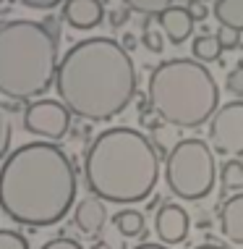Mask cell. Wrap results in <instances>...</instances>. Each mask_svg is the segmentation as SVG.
<instances>
[{"label": "cell", "mask_w": 243, "mask_h": 249, "mask_svg": "<svg viewBox=\"0 0 243 249\" xmlns=\"http://www.w3.org/2000/svg\"><path fill=\"white\" fill-rule=\"evenodd\" d=\"M214 37H217L222 50H233V48L241 45V32L233 29V26H225V24H220V29L214 32Z\"/></svg>", "instance_id": "cell-20"}, {"label": "cell", "mask_w": 243, "mask_h": 249, "mask_svg": "<svg viewBox=\"0 0 243 249\" xmlns=\"http://www.w3.org/2000/svg\"><path fill=\"white\" fill-rule=\"evenodd\" d=\"M0 249H29V241L18 231H0Z\"/></svg>", "instance_id": "cell-22"}, {"label": "cell", "mask_w": 243, "mask_h": 249, "mask_svg": "<svg viewBox=\"0 0 243 249\" xmlns=\"http://www.w3.org/2000/svg\"><path fill=\"white\" fill-rule=\"evenodd\" d=\"M157 21H160L162 32L167 35V39H170L173 45L186 42L194 32V24H196L186 5H167L162 13H157Z\"/></svg>", "instance_id": "cell-11"}, {"label": "cell", "mask_w": 243, "mask_h": 249, "mask_svg": "<svg viewBox=\"0 0 243 249\" xmlns=\"http://www.w3.org/2000/svg\"><path fill=\"white\" fill-rule=\"evenodd\" d=\"M133 249H170V247H165V244H139Z\"/></svg>", "instance_id": "cell-29"}, {"label": "cell", "mask_w": 243, "mask_h": 249, "mask_svg": "<svg viewBox=\"0 0 243 249\" xmlns=\"http://www.w3.org/2000/svg\"><path fill=\"white\" fill-rule=\"evenodd\" d=\"M220 184L225 192H235V189H243V165L238 158L227 160L220 171Z\"/></svg>", "instance_id": "cell-17"}, {"label": "cell", "mask_w": 243, "mask_h": 249, "mask_svg": "<svg viewBox=\"0 0 243 249\" xmlns=\"http://www.w3.org/2000/svg\"><path fill=\"white\" fill-rule=\"evenodd\" d=\"M225 87H227V92H233L235 97H243V63H241L235 71L227 73Z\"/></svg>", "instance_id": "cell-23"}, {"label": "cell", "mask_w": 243, "mask_h": 249, "mask_svg": "<svg viewBox=\"0 0 243 249\" xmlns=\"http://www.w3.org/2000/svg\"><path fill=\"white\" fill-rule=\"evenodd\" d=\"M220 228H222V236L230 244L243 247V192L227 197V202L222 205Z\"/></svg>", "instance_id": "cell-13"}, {"label": "cell", "mask_w": 243, "mask_h": 249, "mask_svg": "<svg viewBox=\"0 0 243 249\" xmlns=\"http://www.w3.org/2000/svg\"><path fill=\"white\" fill-rule=\"evenodd\" d=\"M63 18L73 29H94L102 24V0H63Z\"/></svg>", "instance_id": "cell-10"}, {"label": "cell", "mask_w": 243, "mask_h": 249, "mask_svg": "<svg viewBox=\"0 0 243 249\" xmlns=\"http://www.w3.org/2000/svg\"><path fill=\"white\" fill-rule=\"evenodd\" d=\"M191 53H194V58L201 60V63H212V60H217L220 58V42H217V37L214 35H201L194 39V45H191Z\"/></svg>", "instance_id": "cell-16"}, {"label": "cell", "mask_w": 243, "mask_h": 249, "mask_svg": "<svg viewBox=\"0 0 243 249\" xmlns=\"http://www.w3.org/2000/svg\"><path fill=\"white\" fill-rule=\"evenodd\" d=\"M209 142L220 155L238 158L243 152V100H233L212 113L209 118Z\"/></svg>", "instance_id": "cell-8"}, {"label": "cell", "mask_w": 243, "mask_h": 249, "mask_svg": "<svg viewBox=\"0 0 243 249\" xmlns=\"http://www.w3.org/2000/svg\"><path fill=\"white\" fill-rule=\"evenodd\" d=\"M0 3H3V0H0Z\"/></svg>", "instance_id": "cell-32"}, {"label": "cell", "mask_w": 243, "mask_h": 249, "mask_svg": "<svg viewBox=\"0 0 243 249\" xmlns=\"http://www.w3.org/2000/svg\"><path fill=\"white\" fill-rule=\"evenodd\" d=\"M24 129L29 134L50 139V142H58L71 129V110L60 100L37 97L24 110Z\"/></svg>", "instance_id": "cell-7"}, {"label": "cell", "mask_w": 243, "mask_h": 249, "mask_svg": "<svg viewBox=\"0 0 243 249\" xmlns=\"http://www.w3.org/2000/svg\"><path fill=\"white\" fill-rule=\"evenodd\" d=\"M188 13H191L194 21H204V18L209 16V8H207V0H191V3L186 5Z\"/></svg>", "instance_id": "cell-24"}, {"label": "cell", "mask_w": 243, "mask_h": 249, "mask_svg": "<svg viewBox=\"0 0 243 249\" xmlns=\"http://www.w3.org/2000/svg\"><path fill=\"white\" fill-rule=\"evenodd\" d=\"M76 199L71 158L52 142H29L5 155L0 168V210L13 223L42 228L65 218Z\"/></svg>", "instance_id": "cell-2"}, {"label": "cell", "mask_w": 243, "mask_h": 249, "mask_svg": "<svg viewBox=\"0 0 243 249\" xmlns=\"http://www.w3.org/2000/svg\"><path fill=\"white\" fill-rule=\"evenodd\" d=\"M11 139H13V124H11V113L8 107L0 103V160L8 155L11 150Z\"/></svg>", "instance_id": "cell-19"}, {"label": "cell", "mask_w": 243, "mask_h": 249, "mask_svg": "<svg viewBox=\"0 0 243 249\" xmlns=\"http://www.w3.org/2000/svg\"><path fill=\"white\" fill-rule=\"evenodd\" d=\"M196 249H222V247H217V244H201V247H196Z\"/></svg>", "instance_id": "cell-30"}, {"label": "cell", "mask_w": 243, "mask_h": 249, "mask_svg": "<svg viewBox=\"0 0 243 249\" xmlns=\"http://www.w3.org/2000/svg\"><path fill=\"white\" fill-rule=\"evenodd\" d=\"M120 45H123L126 50H133V48H136V37H133V35H123V39H120Z\"/></svg>", "instance_id": "cell-28"}, {"label": "cell", "mask_w": 243, "mask_h": 249, "mask_svg": "<svg viewBox=\"0 0 243 249\" xmlns=\"http://www.w3.org/2000/svg\"><path fill=\"white\" fill-rule=\"evenodd\" d=\"M126 8L133 11V13H141V16H157L167 8V5H173V0H123Z\"/></svg>", "instance_id": "cell-18"}, {"label": "cell", "mask_w": 243, "mask_h": 249, "mask_svg": "<svg viewBox=\"0 0 243 249\" xmlns=\"http://www.w3.org/2000/svg\"><path fill=\"white\" fill-rule=\"evenodd\" d=\"M214 155L204 139H180L165 160V181L180 199L196 202L214 186Z\"/></svg>", "instance_id": "cell-6"}, {"label": "cell", "mask_w": 243, "mask_h": 249, "mask_svg": "<svg viewBox=\"0 0 243 249\" xmlns=\"http://www.w3.org/2000/svg\"><path fill=\"white\" fill-rule=\"evenodd\" d=\"M154 231L165 244H180L188 236V213L180 205H162L154 215Z\"/></svg>", "instance_id": "cell-9"}, {"label": "cell", "mask_w": 243, "mask_h": 249, "mask_svg": "<svg viewBox=\"0 0 243 249\" xmlns=\"http://www.w3.org/2000/svg\"><path fill=\"white\" fill-rule=\"evenodd\" d=\"M42 249H84L79 244V241H73V239H65V236H60V239H50Z\"/></svg>", "instance_id": "cell-26"}, {"label": "cell", "mask_w": 243, "mask_h": 249, "mask_svg": "<svg viewBox=\"0 0 243 249\" xmlns=\"http://www.w3.org/2000/svg\"><path fill=\"white\" fill-rule=\"evenodd\" d=\"M128 16H131V11H128V8H115V11L110 13V24L118 29V26H123L128 21Z\"/></svg>", "instance_id": "cell-27"}, {"label": "cell", "mask_w": 243, "mask_h": 249, "mask_svg": "<svg viewBox=\"0 0 243 249\" xmlns=\"http://www.w3.org/2000/svg\"><path fill=\"white\" fill-rule=\"evenodd\" d=\"M113 223L123 236H144V215L139 210H120L113 215Z\"/></svg>", "instance_id": "cell-15"}, {"label": "cell", "mask_w": 243, "mask_h": 249, "mask_svg": "<svg viewBox=\"0 0 243 249\" xmlns=\"http://www.w3.org/2000/svg\"><path fill=\"white\" fill-rule=\"evenodd\" d=\"M58 35L42 21L13 18L0 24V95L26 103L55 82Z\"/></svg>", "instance_id": "cell-4"}, {"label": "cell", "mask_w": 243, "mask_h": 249, "mask_svg": "<svg viewBox=\"0 0 243 249\" xmlns=\"http://www.w3.org/2000/svg\"><path fill=\"white\" fill-rule=\"evenodd\" d=\"M238 160H241V165H243V152H241V155H238Z\"/></svg>", "instance_id": "cell-31"}, {"label": "cell", "mask_w": 243, "mask_h": 249, "mask_svg": "<svg viewBox=\"0 0 243 249\" xmlns=\"http://www.w3.org/2000/svg\"><path fill=\"white\" fill-rule=\"evenodd\" d=\"M149 107L157 118L178 129H199L220 105V89L212 71L196 58H173L149 76Z\"/></svg>", "instance_id": "cell-5"}, {"label": "cell", "mask_w": 243, "mask_h": 249, "mask_svg": "<svg viewBox=\"0 0 243 249\" xmlns=\"http://www.w3.org/2000/svg\"><path fill=\"white\" fill-rule=\"evenodd\" d=\"M86 186L94 197L115 205L146 199L160 178V155L136 129L113 126L94 137L84 155Z\"/></svg>", "instance_id": "cell-3"}, {"label": "cell", "mask_w": 243, "mask_h": 249, "mask_svg": "<svg viewBox=\"0 0 243 249\" xmlns=\"http://www.w3.org/2000/svg\"><path fill=\"white\" fill-rule=\"evenodd\" d=\"M141 42H144V48L149 53H162L165 50V42H162V35L157 29H152L149 24V16H146V24H144V35H141Z\"/></svg>", "instance_id": "cell-21"}, {"label": "cell", "mask_w": 243, "mask_h": 249, "mask_svg": "<svg viewBox=\"0 0 243 249\" xmlns=\"http://www.w3.org/2000/svg\"><path fill=\"white\" fill-rule=\"evenodd\" d=\"M18 3H21L24 8H32V11H50V8H55V5H60L63 0H18Z\"/></svg>", "instance_id": "cell-25"}, {"label": "cell", "mask_w": 243, "mask_h": 249, "mask_svg": "<svg viewBox=\"0 0 243 249\" xmlns=\"http://www.w3.org/2000/svg\"><path fill=\"white\" fill-rule=\"evenodd\" d=\"M212 16L220 24L243 32V0H214Z\"/></svg>", "instance_id": "cell-14"}, {"label": "cell", "mask_w": 243, "mask_h": 249, "mask_svg": "<svg viewBox=\"0 0 243 249\" xmlns=\"http://www.w3.org/2000/svg\"><path fill=\"white\" fill-rule=\"evenodd\" d=\"M73 223L81 233H99L107 223V207H105V199L99 197H86L76 205V213H73Z\"/></svg>", "instance_id": "cell-12"}, {"label": "cell", "mask_w": 243, "mask_h": 249, "mask_svg": "<svg viewBox=\"0 0 243 249\" xmlns=\"http://www.w3.org/2000/svg\"><path fill=\"white\" fill-rule=\"evenodd\" d=\"M52 84L73 116L102 124L131 105L136 95V69L120 42L89 37L65 50Z\"/></svg>", "instance_id": "cell-1"}]
</instances>
